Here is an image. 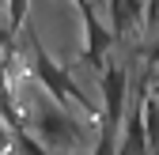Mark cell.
<instances>
[{
  "instance_id": "7a4b0ae2",
  "label": "cell",
  "mask_w": 159,
  "mask_h": 155,
  "mask_svg": "<svg viewBox=\"0 0 159 155\" xmlns=\"http://www.w3.org/2000/svg\"><path fill=\"white\" fill-rule=\"evenodd\" d=\"M80 23H84V61L102 72V64L110 61V46H114V34L102 23V15L95 8H80Z\"/></svg>"
},
{
  "instance_id": "277c9868",
  "label": "cell",
  "mask_w": 159,
  "mask_h": 155,
  "mask_svg": "<svg viewBox=\"0 0 159 155\" xmlns=\"http://www.w3.org/2000/svg\"><path fill=\"white\" fill-rule=\"evenodd\" d=\"M72 4H76V8H95V11H98V4H102V0H72Z\"/></svg>"
},
{
  "instance_id": "3957f363",
  "label": "cell",
  "mask_w": 159,
  "mask_h": 155,
  "mask_svg": "<svg viewBox=\"0 0 159 155\" xmlns=\"http://www.w3.org/2000/svg\"><path fill=\"white\" fill-rule=\"evenodd\" d=\"M27 8H30V0H4V11H8V38L23 34V27H27Z\"/></svg>"
},
{
  "instance_id": "6da1fadb",
  "label": "cell",
  "mask_w": 159,
  "mask_h": 155,
  "mask_svg": "<svg viewBox=\"0 0 159 155\" xmlns=\"http://www.w3.org/2000/svg\"><path fill=\"white\" fill-rule=\"evenodd\" d=\"M30 61H34V83H38V91L49 95L61 110L76 113L84 125H95V106H91V99H87V91L72 80L68 68H61V64L49 57V49L42 46V38H38L34 27H30Z\"/></svg>"
}]
</instances>
